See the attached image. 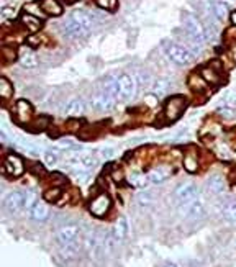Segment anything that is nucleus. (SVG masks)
Masks as SVG:
<instances>
[{"label": "nucleus", "instance_id": "8fccbe9b", "mask_svg": "<svg viewBox=\"0 0 236 267\" xmlns=\"http://www.w3.org/2000/svg\"><path fill=\"white\" fill-rule=\"evenodd\" d=\"M230 56H231V59L236 62V43H233V45L230 46Z\"/></svg>", "mask_w": 236, "mask_h": 267}, {"label": "nucleus", "instance_id": "393cba45", "mask_svg": "<svg viewBox=\"0 0 236 267\" xmlns=\"http://www.w3.org/2000/svg\"><path fill=\"white\" fill-rule=\"evenodd\" d=\"M84 110H86V107H84V102L81 99L69 100L66 105V113L69 116H81L84 113Z\"/></svg>", "mask_w": 236, "mask_h": 267}, {"label": "nucleus", "instance_id": "c9c22d12", "mask_svg": "<svg viewBox=\"0 0 236 267\" xmlns=\"http://www.w3.org/2000/svg\"><path fill=\"white\" fill-rule=\"evenodd\" d=\"M13 95V85L10 84L7 77H0V97L3 102H7Z\"/></svg>", "mask_w": 236, "mask_h": 267}, {"label": "nucleus", "instance_id": "9b49d317", "mask_svg": "<svg viewBox=\"0 0 236 267\" xmlns=\"http://www.w3.org/2000/svg\"><path fill=\"white\" fill-rule=\"evenodd\" d=\"M31 116H33V107L28 100L22 99L15 104V118L18 120V123L28 125L33 120Z\"/></svg>", "mask_w": 236, "mask_h": 267}, {"label": "nucleus", "instance_id": "423d86ee", "mask_svg": "<svg viewBox=\"0 0 236 267\" xmlns=\"http://www.w3.org/2000/svg\"><path fill=\"white\" fill-rule=\"evenodd\" d=\"M81 238V228L76 223H66L58 230L56 240L58 244H72V242H79Z\"/></svg>", "mask_w": 236, "mask_h": 267}, {"label": "nucleus", "instance_id": "f704fd0d", "mask_svg": "<svg viewBox=\"0 0 236 267\" xmlns=\"http://www.w3.org/2000/svg\"><path fill=\"white\" fill-rule=\"evenodd\" d=\"M184 169L190 174L199 171V159L194 153H187L184 156Z\"/></svg>", "mask_w": 236, "mask_h": 267}, {"label": "nucleus", "instance_id": "dca6fc26", "mask_svg": "<svg viewBox=\"0 0 236 267\" xmlns=\"http://www.w3.org/2000/svg\"><path fill=\"white\" fill-rule=\"evenodd\" d=\"M206 190L211 195H221L225 190H226V184H225V179L218 176V174H213L206 179Z\"/></svg>", "mask_w": 236, "mask_h": 267}, {"label": "nucleus", "instance_id": "39448f33", "mask_svg": "<svg viewBox=\"0 0 236 267\" xmlns=\"http://www.w3.org/2000/svg\"><path fill=\"white\" fill-rule=\"evenodd\" d=\"M174 198L176 202L182 205V203H189L194 200H199L200 198V190L195 184L192 182H184L180 186H177V188L174 190Z\"/></svg>", "mask_w": 236, "mask_h": 267}, {"label": "nucleus", "instance_id": "6ab92c4d", "mask_svg": "<svg viewBox=\"0 0 236 267\" xmlns=\"http://www.w3.org/2000/svg\"><path fill=\"white\" fill-rule=\"evenodd\" d=\"M200 76L204 77L206 84H210V85H218L220 82H221L220 72L216 71V67H213V66H205V67H202V69H200Z\"/></svg>", "mask_w": 236, "mask_h": 267}, {"label": "nucleus", "instance_id": "2eb2a0df", "mask_svg": "<svg viewBox=\"0 0 236 267\" xmlns=\"http://www.w3.org/2000/svg\"><path fill=\"white\" fill-rule=\"evenodd\" d=\"M102 90L108 92L113 99H120V76L108 74L102 80Z\"/></svg>", "mask_w": 236, "mask_h": 267}, {"label": "nucleus", "instance_id": "ea45409f", "mask_svg": "<svg viewBox=\"0 0 236 267\" xmlns=\"http://www.w3.org/2000/svg\"><path fill=\"white\" fill-rule=\"evenodd\" d=\"M215 151H216V154H218V158L225 159V161H228V159H231V156H233V153H231V149L228 148V144H225V143L216 144Z\"/></svg>", "mask_w": 236, "mask_h": 267}, {"label": "nucleus", "instance_id": "a19ab883", "mask_svg": "<svg viewBox=\"0 0 236 267\" xmlns=\"http://www.w3.org/2000/svg\"><path fill=\"white\" fill-rule=\"evenodd\" d=\"M43 161H44V164L46 166H56L58 164V154L54 153V151H46L43 154Z\"/></svg>", "mask_w": 236, "mask_h": 267}, {"label": "nucleus", "instance_id": "4be33fe9", "mask_svg": "<svg viewBox=\"0 0 236 267\" xmlns=\"http://www.w3.org/2000/svg\"><path fill=\"white\" fill-rule=\"evenodd\" d=\"M58 247H59V254L64 259H76L79 256V251H81V241L72 242V244H58Z\"/></svg>", "mask_w": 236, "mask_h": 267}, {"label": "nucleus", "instance_id": "f03ea898", "mask_svg": "<svg viewBox=\"0 0 236 267\" xmlns=\"http://www.w3.org/2000/svg\"><path fill=\"white\" fill-rule=\"evenodd\" d=\"M164 48H166L167 57H169V59L177 66H185V64H189V62H192V59H194V54H192L189 48H185V46H180V45H176V43L166 41Z\"/></svg>", "mask_w": 236, "mask_h": 267}, {"label": "nucleus", "instance_id": "37998d69", "mask_svg": "<svg viewBox=\"0 0 236 267\" xmlns=\"http://www.w3.org/2000/svg\"><path fill=\"white\" fill-rule=\"evenodd\" d=\"M74 179L79 182V184H84L87 182L88 179V171H84V169H74Z\"/></svg>", "mask_w": 236, "mask_h": 267}, {"label": "nucleus", "instance_id": "de8ad7c7", "mask_svg": "<svg viewBox=\"0 0 236 267\" xmlns=\"http://www.w3.org/2000/svg\"><path fill=\"white\" fill-rule=\"evenodd\" d=\"M113 154H115V153H113V149H112V148H103L102 151H100V156H102L103 159H110V158L113 156Z\"/></svg>", "mask_w": 236, "mask_h": 267}, {"label": "nucleus", "instance_id": "c756f323", "mask_svg": "<svg viewBox=\"0 0 236 267\" xmlns=\"http://www.w3.org/2000/svg\"><path fill=\"white\" fill-rule=\"evenodd\" d=\"M128 182L131 184L133 187H138V188H145L149 182V177L145 176L141 172H131L130 177H128Z\"/></svg>", "mask_w": 236, "mask_h": 267}, {"label": "nucleus", "instance_id": "58836bf2", "mask_svg": "<svg viewBox=\"0 0 236 267\" xmlns=\"http://www.w3.org/2000/svg\"><path fill=\"white\" fill-rule=\"evenodd\" d=\"M38 203V195L34 190H28L25 193V208H27V212H31L34 205Z\"/></svg>", "mask_w": 236, "mask_h": 267}, {"label": "nucleus", "instance_id": "f8f14e48", "mask_svg": "<svg viewBox=\"0 0 236 267\" xmlns=\"http://www.w3.org/2000/svg\"><path fill=\"white\" fill-rule=\"evenodd\" d=\"M136 80L135 77L130 74H120V99L121 100H128L135 95L136 90Z\"/></svg>", "mask_w": 236, "mask_h": 267}, {"label": "nucleus", "instance_id": "6e6552de", "mask_svg": "<svg viewBox=\"0 0 236 267\" xmlns=\"http://www.w3.org/2000/svg\"><path fill=\"white\" fill-rule=\"evenodd\" d=\"M110 207H112V200L107 193H98L97 197H93L90 200V205H88V210L93 216L97 218H103L110 212Z\"/></svg>", "mask_w": 236, "mask_h": 267}, {"label": "nucleus", "instance_id": "3c124183", "mask_svg": "<svg viewBox=\"0 0 236 267\" xmlns=\"http://www.w3.org/2000/svg\"><path fill=\"white\" fill-rule=\"evenodd\" d=\"M33 172L34 174H39V176H43L44 171H43V167L41 166H33Z\"/></svg>", "mask_w": 236, "mask_h": 267}, {"label": "nucleus", "instance_id": "a18cd8bd", "mask_svg": "<svg viewBox=\"0 0 236 267\" xmlns=\"http://www.w3.org/2000/svg\"><path fill=\"white\" fill-rule=\"evenodd\" d=\"M56 149H61V151H71V149H76V144H74L71 139H61L58 143Z\"/></svg>", "mask_w": 236, "mask_h": 267}, {"label": "nucleus", "instance_id": "f3484780", "mask_svg": "<svg viewBox=\"0 0 236 267\" xmlns=\"http://www.w3.org/2000/svg\"><path fill=\"white\" fill-rule=\"evenodd\" d=\"M71 18H72L74 22H77L81 27L86 28V30H90V28L95 25V18H93L92 13H87V12H84V10L72 12V17Z\"/></svg>", "mask_w": 236, "mask_h": 267}, {"label": "nucleus", "instance_id": "2f4dec72", "mask_svg": "<svg viewBox=\"0 0 236 267\" xmlns=\"http://www.w3.org/2000/svg\"><path fill=\"white\" fill-rule=\"evenodd\" d=\"M23 12L28 13V15L38 17V18H44V17H46V13H44L41 3H39V2H28L27 5L23 7Z\"/></svg>", "mask_w": 236, "mask_h": 267}, {"label": "nucleus", "instance_id": "e433bc0d", "mask_svg": "<svg viewBox=\"0 0 236 267\" xmlns=\"http://www.w3.org/2000/svg\"><path fill=\"white\" fill-rule=\"evenodd\" d=\"M136 202L140 203L141 207H151L152 203L156 202V197L152 195L149 190H143L136 195Z\"/></svg>", "mask_w": 236, "mask_h": 267}, {"label": "nucleus", "instance_id": "79ce46f5", "mask_svg": "<svg viewBox=\"0 0 236 267\" xmlns=\"http://www.w3.org/2000/svg\"><path fill=\"white\" fill-rule=\"evenodd\" d=\"M95 3L103 10H115L117 0H95Z\"/></svg>", "mask_w": 236, "mask_h": 267}, {"label": "nucleus", "instance_id": "a878e982", "mask_svg": "<svg viewBox=\"0 0 236 267\" xmlns=\"http://www.w3.org/2000/svg\"><path fill=\"white\" fill-rule=\"evenodd\" d=\"M187 84H189L190 89L194 90V92H197V94H200V92L206 90V82H205V79L200 74H190L189 80H187Z\"/></svg>", "mask_w": 236, "mask_h": 267}, {"label": "nucleus", "instance_id": "cd10ccee", "mask_svg": "<svg viewBox=\"0 0 236 267\" xmlns=\"http://www.w3.org/2000/svg\"><path fill=\"white\" fill-rule=\"evenodd\" d=\"M49 125H51V120H49V116H44V115L36 116V118H33L28 123L31 131H44L49 128Z\"/></svg>", "mask_w": 236, "mask_h": 267}, {"label": "nucleus", "instance_id": "7ed1b4c3", "mask_svg": "<svg viewBox=\"0 0 236 267\" xmlns=\"http://www.w3.org/2000/svg\"><path fill=\"white\" fill-rule=\"evenodd\" d=\"M185 105H187V102H185V99L182 95L171 97V99L166 102L164 111H162V116H164V120L167 121V123H172V121L179 120L180 115L184 113Z\"/></svg>", "mask_w": 236, "mask_h": 267}, {"label": "nucleus", "instance_id": "0eeeda50", "mask_svg": "<svg viewBox=\"0 0 236 267\" xmlns=\"http://www.w3.org/2000/svg\"><path fill=\"white\" fill-rule=\"evenodd\" d=\"M115 100L105 90H98L90 97V107L97 111H110L115 108Z\"/></svg>", "mask_w": 236, "mask_h": 267}, {"label": "nucleus", "instance_id": "49530a36", "mask_svg": "<svg viewBox=\"0 0 236 267\" xmlns=\"http://www.w3.org/2000/svg\"><path fill=\"white\" fill-rule=\"evenodd\" d=\"M2 17L3 18H15V10L10 7H3L2 8Z\"/></svg>", "mask_w": 236, "mask_h": 267}, {"label": "nucleus", "instance_id": "20e7f679", "mask_svg": "<svg viewBox=\"0 0 236 267\" xmlns=\"http://www.w3.org/2000/svg\"><path fill=\"white\" fill-rule=\"evenodd\" d=\"M179 215L182 218L189 221H200L204 220L205 215H206V210H205V205L204 202L200 200H194V202H189V203H182L179 205Z\"/></svg>", "mask_w": 236, "mask_h": 267}, {"label": "nucleus", "instance_id": "c85d7f7f", "mask_svg": "<svg viewBox=\"0 0 236 267\" xmlns=\"http://www.w3.org/2000/svg\"><path fill=\"white\" fill-rule=\"evenodd\" d=\"M115 238L118 241H123L128 236V221L125 216H120L115 223Z\"/></svg>", "mask_w": 236, "mask_h": 267}, {"label": "nucleus", "instance_id": "a211bd4d", "mask_svg": "<svg viewBox=\"0 0 236 267\" xmlns=\"http://www.w3.org/2000/svg\"><path fill=\"white\" fill-rule=\"evenodd\" d=\"M30 218H31L33 221H38V223H44L49 218V208L46 203L43 202H38L36 205L31 212H30Z\"/></svg>", "mask_w": 236, "mask_h": 267}, {"label": "nucleus", "instance_id": "f257e3e1", "mask_svg": "<svg viewBox=\"0 0 236 267\" xmlns=\"http://www.w3.org/2000/svg\"><path fill=\"white\" fill-rule=\"evenodd\" d=\"M182 23H184V30L189 33V36L195 43L202 45L206 40V30L200 18H197L194 13H182Z\"/></svg>", "mask_w": 236, "mask_h": 267}, {"label": "nucleus", "instance_id": "7c9ffc66", "mask_svg": "<svg viewBox=\"0 0 236 267\" xmlns=\"http://www.w3.org/2000/svg\"><path fill=\"white\" fill-rule=\"evenodd\" d=\"M20 64H22L23 69H34L38 66V57L31 51H27L20 57Z\"/></svg>", "mask_w": 236, "mask_h": 267}, {"label": "nucleus", "instance_id": "bb28decb", "mask_svg": "<svg viewBox=\"0 0 236 267\" xmlns=\"http://www.w3.org/2000/svg\"><path fill=\"white\" fill-rule=\"evenodd\" d=\"M169 89H171V82L167 79H157V80L152 82V85H151L152 95H156L157 99L162 95H166L167 92H169Z\"/></svg>", "mask_w": 236, "mask_h": 267}, {"label": "nucleus", "instance_id": "ddd939ff", "mask_svg": "<svg viewBox=\"0 0 236 267\" xmlns=\"http://www.w3.org/2000/svg\"><path fill=\"white\" fill-rule=\"evenodd\" d=\"M87 31L88 30L81 27L77 22H74L72 18L62 23V33H64V36L69 38V40H81V38L87 36Z\"/></svg>", "mask_w": 236, "mask_h": 267}, {"label": "nucleus", "instance_id": "603ef678", "mask_svg": "<svg viewBox=\"0 0 236 267\" xmlns=\"http://www.w3.org/2000/svg\"><path fill=\"white\" fill-rule=\"evenodd\" d=\"M113 179H115L117 182H120L121 179H123V177H121V171H120V169H118V172H113Z\"/></svg>", "mask_w": 236, "mask_h": 267}, {"label": "nucleus", "instance_id": "473e14b6", "mask_svg": "<svg viewBox=\"0 0 236 267\" xmlns=\"http://www.w3.org/2000/svg\"><path fill=\"white\" fill-rule=\"evenodd\" d=\"M213 17L225 20L228 17V3H225L223 0H213Z\"/></svg>", "mask_w": 236, "mask_h": 267}, {"label": "nucleus", "instance_id": "aec40b11", "mask_svg": "<svg viewBox=\"0 0 236 267\" xmlns=\"http://www.w3.org/2000/svg\"><path fill=\"white\" fill-rule=\"evenodd\" d=\"M41 7L48 17H59L62 15V5L59 0H41Z\"/></svg>", "mask_w": 236, "mask_h": 267}, {"label": "nucleus", "instance_id": "864d4df0", "mask_svg": "<svg viewBox=\"0 0 236 267\" xmlns=\"http://www.w3.org/2000/svg\"><path fill=\"white\" fill-rule=\"evenodd\" d=\"M230 20H231V23H233V25L236 27V10L230 15Z\"/></svg>", "mask_w": 236, "mask_h": 267}, {"label": "nucleus", "instance_id": "4468645a", "mask_svg": "<svg viewBox=\"0 0 236 267\" xmlns=\"http://www.w3.org/2000/svg\"><path fill=\"white\" fill-rule=\"evenodd\" d=\"M5 208L10 212V213H18L22 212L25 208V193L22 192H12L5 197V202H3Z\"/></svg>", "mask_w": 236, "mask_h": 267}, {"label": "nucleus", "instance_id": "1a4fd4ad", "mask_svg": "<svg viewBox=\"0 0 236 267\" xmlns=\"http://www.w3.org/2000/svg\"><path fill=\"white\" fill-rule=\"evenodd\" d=\"M25 171L23 159L17 154H7L3 159V172L10 177H20Z\"/></svg>", "mask_w": 236, "mask_h": 267}, {"label": "nucleus", "instance_id": "9d476101", "mask_svg": "<svg viewBox=\"0 0 236 267\" xmlns=\"http://www.w3.org/2000/svg\"><path fill=\"white\" fill-rule=\"evenodd\" d=\"M218 213L225 221L236 223V198L235 197H225L218 203Z\"/></svg>", "mask_w": 236, "mask_h": 267}, {"label": "nucleus", "instance_id": "4c0bfd02", "mask_svg": "<svg viewBox=\"0 0 236 267\" xmlns=\"http://www.w3.org/2000/svg\"><path fill=\"white\" fill-rule=\"evenodd\" d=\"M62 195V190L59 187H53V188H49V190L44 192V202H48V203H56L59 202V198H61Z\"/></svg>", "mask_w": 236, "mask_h": 267}, {"label": "nucleus", "instance_id": "6e6d98bb", "mask_svg": "<svg viewBox=\"0 0 236 267\" xmlns=\"http://www.w3.org/2000/svg\"><path fill=\"white\" fill-rule=\"evenodd\" d=\"M67 2H69V3H72V2H76V0H67Z\"/></svg>", "mask_w": 236, "mask_h": 267}, {"label": "nucleus", "instance_id": "5701e85b", "mask_svg": "<svg viewBox=\"0 0 236 267\" xmlns=\"http://www.w3.org/2000/svg\"><path fill=\"white\" fill-rule=\"evenodd\" d=\"M22 25L27 28L30 33H36V31L41 30L43 22H41V18H38V17H33V15H28V13H23Z\"/></svg>", "mask_w": 236, "mask_h": 267}, {"label": "nucleus", "instance_id": "72a5a7b5", "mask_svg": "<svg viewBox=\"0 0 236 267\" xmlns=\"http://www.w3.org/2000/svg\"><path fill=\"white\" fill-rule=\"evenodd\" d=\"M133 77H135V80H136V84H138V87H149V85H152L151 84V74L148 71H145V69H138V71H135V74H133Z\"/></svg>", "mask_w": 236, "mask_h": 267}, {"label": "nucleus", "instance_id": "5fc2aeb1", "mask_svg": "<svg viewBox=\"0 0 236 267\" xmlns=\"http://www.w3.org/2000/svg\"><path fill=\"white\" fill-rule=\"evenodd\" d=\"M164 267H177V266L174 264V262H167V264H166Z\"/></svg>", "mask_w": 236, "mask_h": 267}, {"label": "nucleus", "instance_id": "09e8293b", "mask_svg": "<svg viewBox=\"0 0 236 267\" xmlns=\"http://www.w3.org/2000/svg\"><path fill=\"white\" fill-rule=\"evenodd\" d=\"M39 43H41V41H39V38L36 35H31V36L28 38V45L30 46H38Z\"/></svg>", "mask_w": 236, "mask_h": 267}, {"label": "nucleus", "instance_id": "412c9836", "mask_svg": "<svg viewBox=\"0 0 236 267\" xmlns=\"http://www.w3.org/2000/svg\"><path fill=\"white\" fill-rule=\"evenodd\" d=\"M171 176V171L164 166H159V167H154L152 171L148 174V177H149V182L151 184H162L166 182L167 179Z\"/></svg>", "mask_w": 236, "mask_h": 267}, {"label": "nucleus", "instance_id": "b1692460", "mask_svg": "<svg viewBox=\"0 0 236 267\" xmlns=\"http://www.w3.org/2000/svg\"><path fill=\"white\" fill-rule=\"evenodd\" d=\"M0 57H2L3 64H12V62L17 61V57H18L17 48L10 46V45H3L2 50H0Z\"/></svg>", "mask_w": 236, "mask_h": 267}, {"label": "nucleus", "instance_id": "c03bdc74", "mask_svg": "<svg viewBox=\"0 0 236 267\" xmlns=\"http://www.w3.org/2000/svg\"><path fill=\"white\" fill-rule=\"evenodd\" d=\"M218 115L223 116L225 120H233L236 116L235 110L231 108V107H223V108H218Z\"/></svg>", "mask_w": 236, "mask_h": 267}]
</instances>
